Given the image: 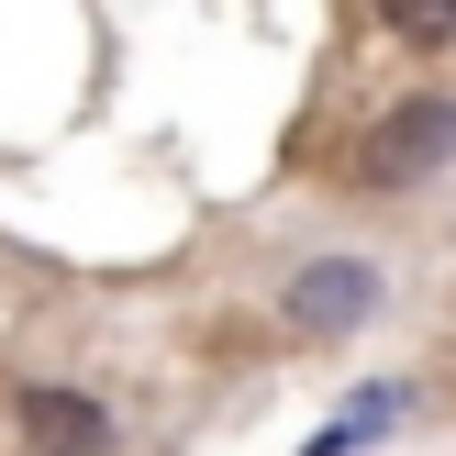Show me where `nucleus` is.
I'll list each match as a JSON object with an SVG mask.
<instances>
[{
    "instance_id": "obj_2",
    "label": "nucleus",
    "mask_w": 456,
    "mask_h": 456,
    "mask_svg": "<svg viewBox=\"0 0 456 456\" xmlns=\"http://www.w3.org/2000/svg\"><path fill=\"white\" fill-rule=\"evenodd\" d=\"M22 435L34 456H111V412L89 390H22Z\"/></svg>"
},
{
    "instance_id": "obj_1",
    "label": "nucleus",
    "mask_w": 456,
    "mask_h": 456,
    "mask_svg": "<svg viewBox=\"0 0 456 456\" xmlns=\"http://www.w3.org/2000/svg\"><path fill=\"white\" fill-rule=\"evenodd\" d=\"M456 156V101H435V89H423V101H401L390 123L368 134V178L379 190H401V178H435Z\"/></svg>"
},
{
    "instance_id": "obj_4",
    "label": "nucleus",
    "mask_w": 456,
    "mask_h": 456,
    "mask_svg": "<svg viewBox=\"0 0 456 456\" xmlns=\"http://www.w3.org/2000/svg\"><path fill=\"white\" fill-rule=\"evenodd\" d=\"M390 34H412V45H456V0H390Z\"/></svg>"
},
{
    "instance_id": "obj_3",
    "label": "nucleus",
    "mask_w": 456,
    "mask_h": 456,
    "mask_svg": "<svg viewBox=\"0 0 456 456\" xmlns=\"http://www.w3.org/2000/svg\"><path fill=\"white\" fill-rule=\"evenodd\" d=\"M368 312H379V279L346 267V256H323V267L289 279V323H312V334H346V323H368Z\"/></svg>"
}]
</instances>
